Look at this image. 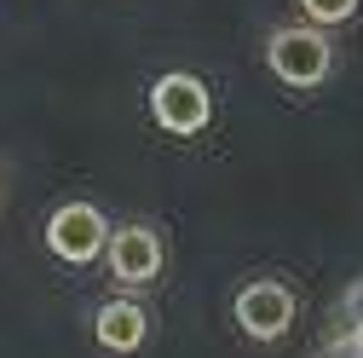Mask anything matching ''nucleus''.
Instances as JSON below:
<instances>
[{
  "label": "nucleus",
  "instance_id": "1",
  "mask_svg": "<svg viewBox=\"0 0 363 358\" xmlns=\"http://www.w3.org/2000/svg\"><path fill=\"white\" fill-rule=\"evenodd\" d=\"M265 64H271V75H277L283 87L311 93V87L329 81L335 47H329V35L317 29V23H283V29L265 35Z\"/></svg>",
  "mask_w": 363,
  "mask_h": 358
},
{
  "label": "nucleus",
  "instance_id": "4",
  "mask_svg": "<svg viewBox=\"0 0 363 358\" xmlns=\"http://www.w3.org/2000/svg\"><path fill=\"white\" fill-rule=\"evenodd\" d=\"M231 312H237V330L248 341H277L294 324V289L277 283V278H254V283H242Z\"/></svg>",
  "mask_w": 363,
  "mask_h": 358
},
{
  "label": "nucleus",
  "instance_id": "7",
  "mask_svg": "<svg viewBox=\"0 0 363 358\" xmlns=\"http://www.w3.org/2000/svg\"><path fill=\"white\" fill-rule=\"evenodd\" d=\"M300 12L317 29H335V23H352L357 18V0H300Z\"/></svg>",
  "mask_w": 363,
  "mask_h": 358
},
{
  "label": "nucleus",
  "instance_id": "9",
  "mask_svg": "<svg viewBox=\"0 0 363 358\" xmlns=\"http://www.w3.org/2000/svg\"><path fill=\"white\" fill-rule=\"evenodd\" d=\"M323 358H363V330H346L335 347H323Z\"/></svg>",
  "mask_w": 363,
  "mask_h": 358
},
{
  "label": "nucleus",
  "instance_id": "3",
  "mask_svg": "<svg viewBox=\"0 0 363 358\" xmlns=\"http://www.w3.org/2000/svg\"><path fill=\"white\" fill-rule=\"evenodd\" d=\"M110 243V226L93 202H58L52 219H47V249L64 260V266H93Z\"/></svg>",
  "mask_w": 363,
  "mask_h": 358
},
{
  "label": "nucleus",
  "instance_id": "2",
  "mask_svg": "<svg viewBox=\"0 0 363 358\" xmlns=\"http://www.w3.org/2000/svg\"><path fill=\"white\" fill-rule=\"evenodd\" d=\"M150 116H156L162 133H173V139H191V133H202L208 116H213V99H208L202 75H191V70H167V75L150 87Z\"/></svg>",
  "mask_w": 363,
  "mask_h": 358
},
{
  "label": "nucleus",
  "instance_id": "5",
  "mask_svg": "<svg viewBox=\"0 0 363 358\" xmlns=\"http://www.w3.org/2000/svg\"><path fill=\"white\" fill-rule=\"evenodd\" d=\"M104 254H110V278L127 283V289L156 283V278H162V260H167V254H162V232L145 226V219H133V226H116L110 243H104Z\"/></svg>",
  "mask_w": 363,
  "mask_h": 358
},
{
  "label": "nucleus",
  "instance_id": "6",
  "mask_svg": "<svg viewBox=\"0 0 363 358\" xmlns=\"http://www.w3.org/2000/svg\"><path fill=\"white\" fill-rule=\"evenodd\" d=\"M93 335H99V347L104 352H139L145 341H150V312L139 306V300H104L99 312H93Z\"/></svg>",
  "mask_w": 363,
  "mask_h": 358
},
{
  "label": "nucleus",
  "instance_id": "8",
  "mask_svg": "<svg viewBox=\"0 0 363 358\" xmlns=\"http://www.w3.org/2000/svg\"><path fill=\"white\" fill-rule=\"evenodd\" d=\"M340 318L346 330H363V278H352V289L340 295Z\"/></svg>",
  "mask_w": 363,
  "mask_h": 358
}]
</instances>
